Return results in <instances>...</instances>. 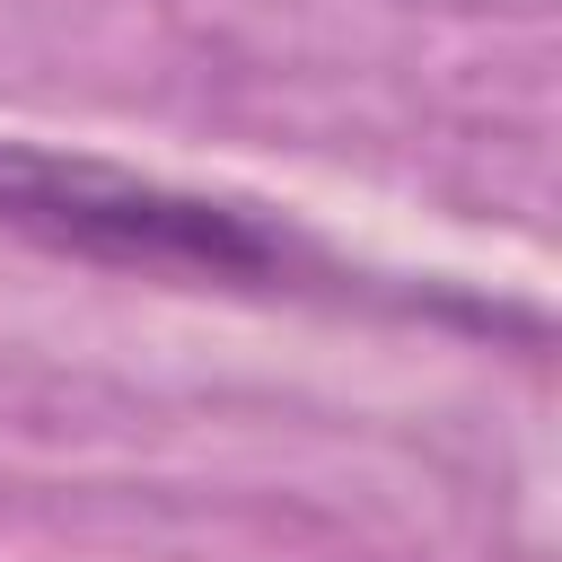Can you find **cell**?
<instances>
[{
  "label": "cell",
  "instance_id": "1",
  "mask_svg": "<svg viewBox=\"0 0 562 562\" xmlns=\"http://www.w3.org/2000/svg\"><path fill=\"white\" fill-rule=\"evenodd\" d=\"M0 228L26 237L35 255L132 272V281H176V290L281 299V290L325 281V255L263 202L167 184L149 167L18 140V132H0Z\"/></svg>",
  "mask_w": 562,
  "mask_h": 562
}]
</instances>
